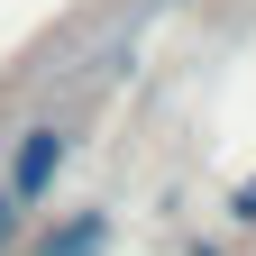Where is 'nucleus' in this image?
I'll return each instance as SVG.
<instances>
[{
	"mask_svg": "<svg viewBox=\"0 0 256 256\" xmlns=\"http://www.w3.org/2000/svg\"><path fill=\"white\" fill-rule=\"evenodd\" d=\"M74 165V128L64 119H37V128H18V146H10V174H0V192H10L18 210H37L46 192H55V174Z\"/></svg>",
	"mask_w": 256,
	"mask_h": 256,
	"instance_id": "f257e3e1",
	"label": "nucleus"
},
{
	"mask_svg": "<svg viewBox=\"0 0 256 256\" xmlns=\"http://www.w3.org/2000/svg\"><path fill=\"white\" fill-rule=\"evenodd\" d=\"M101 247H110V220H101V210H74L64 229L37 238V256H101Z\"/></svg>",
	"mask_w": 256,
	"mask_h": 256,
	"instance_id": "f03ea898",
	"label": "nucleus"
},
{
	"mask_svg": "<svg viewBox=\"0 0 256 256\" xmlns=\"http://www.w3.org/2000/svg\"><path fill=\"white\" fill-rule=\"evenodd\" d=\"M18 229H28V210L10 202V192H0V256H10V247H18Z\"/></svg>",
	"mask_w": 256,
	"mask_h": 256,
	"instance_id": "7ed1b4c3",
	"label": "nucleus"
}]
</instances>
